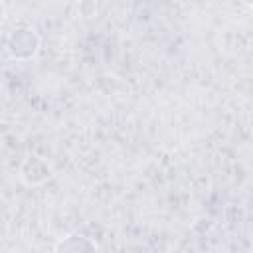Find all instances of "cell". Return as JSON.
Returning <instances> with one entry per match:
<instances>
[{
  "mask_svg": "<svg viewBox=\"0 0 253 253\" xmlns=\"http://www.w3.org/2000/svg\"><path fill=\"white\" fill-rule=\"evenodd\" d=\"M245 4H249V6H253V0H245Z\"/></svg>",
  "mask_w": 253,
  "mask_h": 253,
  "instance_id": "cell-1",
  "label": "cell"
}]
</instances>
